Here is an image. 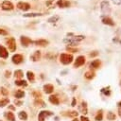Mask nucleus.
<instances>
[{
    "label": "nucleus",
    "mask_w": 121,
    "mask_h": 121,
    "mask_svg": "<svg viewBox=\"0 0 121 121\" xmlns=\"http://www.w3.org/2000/svg\"><path fill=\"white\" fill-rule=\"evenodd\" d=\"M17 7L20 9H23V10H27L30 9V5L26 3V2H19L17 4Z\"/></svg>",
    "instance_id": "7"
},
{
    "label": "nucleus",
    "mask_w": 121,
    "mask_h": 121,
    "mask_svg": "<svg viewBox=\"0 0 121 121\" xmlns=\"http://www.w3.org/2000/svg\"><path fill=\"white\" fill-rule=\"evenodd\" d=\"M80 120H81V121H89V119H88L87 117H85V116H81V117H80Z\"/></svg>",
    "instance_id": "36"
},
{
    "label": "nucleus",
    "mask_w": 121,
    "mask_h": 121,
    "mask_svg": "<svg viewBox=\"0 0 121 121\" xmlns=\"http://www.w3.org/2000/svg\"><path fill=\"white\" fill-rule=\"evenodd\" d=\"M15 84L18 85V86H26V82L25 80H16L15 81Z\"/></svg>",
    "instance_id": "29"
},
{
    "label": "nucleus",
    "mask_w": 121,
    "mask_h": 121,
    "mask_svg": "<svg viewBox=\"0 0 121 121\" xmlns=\"http://www.w3.org/2000/svg\"><path fill=\"white\" fill-rule=\"evenodd\" d=\"M73 121H78V119H77V118H75V119H74V120H73Z\"/></svg>",
    "instance_id": "41"
},
{
    "label": "nucleus",
    "mask_w": 121,
    "mask_h": 121,
    "mask_svg": "<svg viewBox=\"0 0 121 121\" xmlns=\"http://www.w3.org/2000/svg\"><path fill=\"white\" fill-rule=\"evenodd\" d=\"M14 74H15V77L18 78H22L23 76H24V74H23V72H22L21 70H17V71H15Z\"/></svg>",
    "instance_id": "24"
},
{
    "label": "nucleus",
    "mask_w": 121,
    "mask_h": 121,
    "mask_svg": "<svg viewBox=\"0 0 121 121\" xmlns=\"http://www.w3.org/2000/svg\"><path fill=\"white\" fill-rule=\"evenodd\" d=\"M8 103H9V99H8V98H4V99H2V100L0 101V107H4V106H6Z\"/></svg>",
    "instance_id": "31"
},
{
    "label": "nucleus",
    "mask_w": 121,
    "mask_h": 121,
    "mask_svg": "<svg viewBox=\"0 0 121 121\" xmlns=\"http://www.w3.org/2000/svg\"><path fill=\"white\" fill-rule=\"evenodd\" d=\"M31 58H32L33 60H38L40 59V51H36V52L34 53V55H33Z\"/></svg>",
    "instance_id": "23"
},
{
    "label": "nucleus",
    "mask_w": 121,
    "mask_h": 121,
    "mask_svg": "<svg viewBox=\"0 0 121 121\" xmlns=\"http://www.w3.org/2000/svg\"><path fill=\"white\" fill-rule=\"evenodd\" d=\"M64 43H67L72 44V45H77L78 44V42H76L74 40H71V39H64Z\"/></svg>",
    "instance_id": "20"
},
{
    "label": "nucleus",
    "mask_w": 121,
    "mask_h": 121,
    "mask_svg": "<svg viewBox=\"0 0 121 121\" xmlns=\"http://www.w3.org/2000/svg\"><path fill=\"white\" fill-rule=\"evenodd\" d=\"M21 43H23V45L27 46V45H28L30 43H32V41H31L29 38L26 37V36H22V37H21Z\"/></svg>",
    "instance_id": "9"
},
{
    "label": "nucleus",
    "mask_w": 121,
    "mask_h": 121,
    "mask_svg": "<svg viewBox=\"0 0 121 121\" xmlns=\"http://www.w3.org/2000/svg\"><path fill=\"white\" fill-rule=\"evenodd\" d=\"M94 77H95V74H94L93 72H87V73L85 74V78H88V79H91V78H93Z\"/></svg>",
    "instance_id": "28"
},
{
    "label": "nucleus",
    "mask_w": 121,
    "mask_h": 121,
    "mask_svg": "<svg viewBox=\"0 0 121 121\" xmlns=\"http://www.w3.org/2000/svg\"><path fill=\"white\" fill-rule=\"evenodd\" d=\"M102 22H103V24L109 25V26H113V25H114L113 21H112L111 18H109V17H103V18H102Z\"/></svg>",
    "instance_id": "12"
},
{
    "label": "nucleus",
    "mask_w": 121,
    "mask_h": 121,
    "mask_svg": "<svg viewBox=\"0 0 121 121\" xmlns=\"http://www.w3.org/2000/svg\"><path fill=\"white\" fill-rule=\"evenodd\" d=\"M43 90H44V92L46 94H51L53 92V90H54V87H53L52 84H45L43 86Z\"/></svg>",
    "instance_id": "10"
},
{
    "label": "nucleus",
    "mask_w": 121,
    "mask_h": 121,
    "mask_svg": "<svg viewBox=\"0 0 121 121\" xmlns=\"http://www.w3.org/2000/svg\"><path fill=\"white\" fill-rule=\"evenodd\" d=\"M24 95H25V93L23 91H17L15 93V97L16 98H22V97H24Z\"/></svg>",
    "instance_id": "21"
},
{
    "label": "nucleus",
    "mask_w": 121,
    "mask_h": 121,
    "mask_svg": "<svg viewBox=\"0 0 121 121\" xmlns=\"http://www.w3.org/2000/svg\"><path fill=\"white\" fill-rule=\"evenodd\" d=\"M34 43H35V44H37V45L45 46V45H47L48 42H47V41H45V40H38V41H35V42H34Z\"/></svg>",
    "instance_id": "16"
},
{
    "label": "nucleus",
    "mask_w": 121,
    "mask_h": 121,
    "mask_svg": "<svg viewBox=\"0 0 121 121\" xmlns=\"http://www.w3.org/2000/svg\"><path fill=\"white\" fill-rule=\"evenodd\" d=\"M6 116H7V118H8L9 121H15V117H14V114H13L12 112H7V113H6Z\"/></svg>",
    "instance_id": "17"
},
{
    "label": "nucleus",
    "mask_w": 121,
    "mask_h": 121,
    "mask_svg": "<svg viewBox=\"0 0 121 121\" xmlns=\"http://www.w3.org/2000/svg\"><path fill=\"white\" fill-rule=\"evenodd\" d=\"M2 9H6V10H10V9H13V5H12V3L11 2H9V1H4L3 3H2Z\"/></svg>",
    "instance_id": "6"
},
{
    "label": "nucleus",
    "mask_w": 121,
    "mask_h": 121,
    "mask_svg": "<svg viewBox=\"0 0 121 121\" xmlns=\"http://www.w3.org/2000/svg\"><path fill=\"white\" fill-rule=\"evenodd\" d=\"M75 104H76V99L74 98V99H73V103H72V106H75Z\"/></svg>",
    "instance_id": "39"
},
{
    "label": "nucleus",
    "mask_w": 121,
    "mask_h": 121,
    "mask_svg": "<svg viewBox=\"0 0 121 121\" xmlns=\"http://www.w3.org/2000/svg\"><path fill=\"white\" fill-rule=\"evenodd\" d=\"M120 84H121V83H120Z\"/></svg>",
    "instance_id": "42"
},
{
    "label": "nucleus",
    "mask_w": 121,
    "mask_h": 121,
    "mask_svg": "<svg viewBox=\"0 0 121 121\" xmlns=\"http://www.w3.org/2000/svg\"><path fill=\"white\" fill-rule=\"evenodd\" d=\"M59 19H60L59 16H52V17H50V18L48 19V22H49V23H54V22H57Z\"/></svg>",
    "instance_id": "27"
},
{
    "label": "nucleus",
    "mask_w": 121,
    "mask_h": 121,
    "mask_svg": "<svg viewBox=\"0 0 121 121\" xmlns=\"http://www.w3.org/2000/svg\"><path fill=\"white\" fill-rule=\"evenodd\" d=\"M80 111H81L84 114H85V113H87V106H86V103H85V102H82V103H81Z\"/></svg>",
    "instance_id": "19"
},
{
    "label": "nucleus",
    "mask_w": 121,
    "mask_h": 121,
    "mask_svg": "<svg viewBox=\"0 0 121 121\" xmlns=\"http://www.w3.org/2000/svg\"><path fill=\"white\" fill-rule=\"evenodd\" d=\"M52 114H53V112H48V111H43V112H41L39 113L38 119H39V121H43L45 117L50 116V115H52Z\"/></svg>",
    "instance_id": "5"
},
{
    "label": "nucleus",
    "mask_w": 121,
    "mask_h": 121,
    "mask_svg": "<svg viewBox=\"0 0 121 121\" xmlns=\"http://www.w3.org/2000/svg\"><path fill=\"white\" fill-rule=\"evenodd\" d=\"M118 106H119V107H120V108H121V101H120V102H119V103H118Z\"/></svg>",
    "instance_id": "40"
},
{
    "label": "nucleus",
    "mask_w": 121,
    "mask_h": 121,
    "mask_svg": "<svg viewBox=\"0 0 121 121\" xmlns=\"http://www.w3.org/2000/svg\"><path fill=\"white\" fill-rule=\"evenodd\" d=\"M70 116H78V112H71V113H69Z\"/></svg>",
    "instance_id": "33"
},
{
    "label": "nucleus",
    "mask_w": 121,
    "mask_h": 121,
    "mask_svg": "<svg viewBox=\"0 0 121 121\" xmlns=\"http://www.w3.org/2000/svg\"><path fill=\"white\" fill-rule=\"evenodd\" d=\"M19 118L22 119V120H26L27 119V115L25 112H19Z\"/></svg>",
    "instance_id": "22"
},
{
    "label": "nucleus",
    "mask_w": 121,
    "mask_h": 121,
    "mask_svg": "<svg viewBox=\"0 0 121 121\" xmlns=\"http://www.w3.org/2000/svg\"><path fill=\"white\" fill-rule=\"evenodd\" d=\"M12 61H13L14 63H16V64L21 63V62L23 61V56L20 55V54H16V55H14V56L12 57Z\"/></svg>",
    "instance_id": "8"
},
{
    "label": "nucleus",
    "mask_w": 121,
    "mask_h": 121,
    "mask_svg": "<svg viewBox=\"0 0 121 121\" xmlns=\"http://www.w3.org/2000/svg\"><path fill=\"white\" fill-rule=\"evenodd\" d=\"M95 120H97V121H101L102 120V112L100 111L98 113H97V115L95 116Z\"/></svg>",
    "instance_id": "32"
},
{
    "label": "nucleus",
    "mask_w": 121,
    "mask_h": 121,
    "mask_svg": "<svg viewBox=\"0 0 121 121\" xmlns=\"http://www.w3.org/2000/svg\"><path fill=\"white\" fill-rule=\"evenodd\" d=\"M57 5H59L60 8H66V7H69L70 6V3L68 1H62V0H60L57 2Z\"/></svg>",
    "instance_id": "13"
},
{
    "label": "nucleus",
    "mask_w": 121,
    "mask_h": 121,
    "mask_svg": "<svg viewBox=\"0 0 121 121\" xmlns=\"http://www.w3.org/2000/svg\"><path fill=\"white\" fill-rule=\"evenodd\" d=\"M26 76H27V78H28L30 81H33V80H34V74H33L32 72L28 71V72L26 73Z\"/></svg>",
    "instance_id": "25"
},
{
    "label": "nucleus",
    "mask_w": 121,
    "mask_h": 121,
    "mask_svg": "<svg viewBox=\"0 0 121 121\" xmlns=\"http://www.w3.org/2000/svg\"><path fill=\"white\" fill-rule=\"evenodd\" d=\"M67 50H71V51H73V52H77V51H78L77 49H72V48H70V47H67Z\"/></svg>",
    "instance_id": "37"
},
{
    "label": "nucleus",
    "mask_w": 121,
    "mask_h": 121,
    "mask_svg": "<svg viewBox=\"0 0 121 121\" xmlns=\"http://www.w3.org/2000/svg\"><path fill=\"white\" fill-rule=\"evenodd\" d=\"M73 60V56L69 54H61L60 55V61L63 64H69Z\"/></svg>",
    "instance_id": "2"
},
{
    "label": "nucleus",
    "mask_w": 121,
    "mask_h": 121,
    "mask_svg": "<svg viewBox=\"0 0 121 121\" xmlns=\"http://www.w3.org/2000/svg\"><path fill=\"white\" fill-rule=\"evenodd\" d=\"M85 63V58H84V56H79V57H78L77 58V60H76V61H75V63H74V67H79V66H81V65H83Z\"/></svg>",
    "instance_id": "4"
},
{
    "label": "nucleus",
    "mask_w": 121,
    "mask_h": 121,
    "mask_svg": "<svg viewBox=\"0 0 121 121\" xmlns=\"http://www.w3.org/2000/svg\"><path fill=\"white\" fill-rule=\"evenodd\" d=\"M100 9H101L102 13L104 15H106L107 17L111 13V6H110L108 1H102L101 4H100Z\"/></svg>",
    "instance_id": "1"
},
{
    "label": "nucleus",
    "mask_w": 121,
    "mask_h": 121,
    "mask_svg": "<svg viewBox=\"0 0 121 121\" xmlns=\"http://www.w3.org/2000/svg\"><path fill=\"white\" fill-rule=\"evenodd\" d=\"M0 34H1V35H7V34H8V32H7V31H5V30H3V29H1V28H0Z\"/></svg>",
    "instance_id": "34"
},
{
    "label": "nucleus",
    "mask_w": 121,
    "mask_h": 121,
    "mask_svg": "<svg viewBox=\"0 0 121 121\" xmlns=\"http://www.w3.org/2000/svg\"><path fill=\"white\" fill-rule=\"evenodd\" d=\"M100 66V60H93L92 62H91V64H90V67L91 68H98Z\"/></svg>",
    "instance_id": "14"
},
{
    "label": "nucleus",
    "mask_w": 121,
    "mask_h": 121,
    "mask_svg": "<svg viewBox=\"0 0 121 121\" xmlns=\"http://www.w3.org/2000/svg\"><path fill=\"white\" fill-rule=\"evenodd\" d=\"M42 14L40 13H27V14H24L25 17H38V16H41Z\"/></svg>",
    "instance_id": "26"
},
{
    "label": "nucleus",
    "mask_w": 121,
    "mask_h": 121,
    "mask_svg": "<svg viewBox=\"0 0 121 121\" xmlns=\"http://www.w3.org/2000/svg\"><path fill=\"white\" fill-rule=\"evenodd\" d=\"M7 43H8L9 49L11 52L15 51V49H16V43H15V40H14L13 38L9 39V40L7 41Z\"/></svg>",
    "instance_id": "3"
},
{
    "label": "nucleus",
    "mask_w": 121,
    "mask_h": 121,
    "mask_svg": "<svg viewBox=\"0 0 121 121\" xmlns=\"http://www.w3.org/2000/svg\"><path fill=\"white\" fill-rule=\"evenodd\" d=\"M49 101L52 104H55V105H58L60 103V101H59V99H58V97L56 95H50L49 96Z\"/></svg>",
    "instance_id": "15"
},
{
    "label": "nucleus",
    "mask_w": 121,
    "mask_h": 121,
    "mask_svg": "<svg viewBox=\"0 0 121 121\" xmlns=\"http://www.w3.org/2000/svg\"><path fill=\"white\" fill-rule=\"evenodd\" d=\"M71 38H72L71 40H74V41L78 42V41H81V40H83L85 37H84V36H82V35H78V36L74 35V36H73V37H71Z\"/></svg>",
    "instance_id": "18"
},
{
    "label": "nucleus",
    "mask_w": 121,
    "mask_h": 121,
    "mask_svg": "<svg viewBox=\"0 0 121 121\" xmlns=\"http://www.w3.org/2000/svg\"><path fill=\"white\" fill-rule=\"evenodd\" d=\"M1 90H2V92H3V94H4V95H7V91H6V89H5V88H2Z\"/></svg>",
    "instance_id": "38"
},
{
    "label": "nucleus",
    "mask_w": 121,
    "mask_h": 121,
    "mask_svg": "<svg viewBox=\"0 0 121 121\" xmlns=\"http://www.w3.org/2000/svg\"><path fill=\"white\" fill-rule=\"evenodd\" d=\"M114 4H116V5H120L121 4V0H112Z\"/></svg>",
    "instance_id": "35"
},
{
    "label": "nucleus",
    "mask_w": 121,
    "mask_h": 121,
    "mask_svg": "<svg viewBox=\"0 0 121 121\" xmlns=\"http://www.w3.org/2000/svg\"><path fill=\"white\" fill-rule=\"evenodd\" d=\"M107 118L109 119V120H114L115 119V115H114V113H112V112H108L107 113Z\"/></svg>",
    "instance_id": "30"
},
{
    "label": "nucleus",
    "mask_w": 121,
    "mask_h": 121,
    "mask_svg": "<svg viewBox=\"0 0 121 121\" xmlns=\"http://www.w3.org/2000/svg\"><path fill=\"white\" fill-rule=\"evenodd\" d=\"M8 56H9V53H8L7 49L4 46L0 45V57L1 58H7Z\"/></svg>",
    "instance_id": "11"
}]
</instances>
